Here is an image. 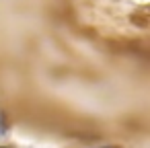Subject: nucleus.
Masks as SVG:
<instances>
[{"label": "nucleus", "instance_id": "f257e3e1", "mask_svg": "<svg viewBox=\"0 0 150 148\" xmlns=\"http://www.w3.org/2000/svg\"><path fill=\"white\" fill-rule=\"evenodd\" d=\"M129 21H132L134 25H138V27H142V29H146V27H148V19H146L144 15H134V17L129 19Z\"/></svg>", "mask_w": 150, "mask_h": 148}]
</instances>
